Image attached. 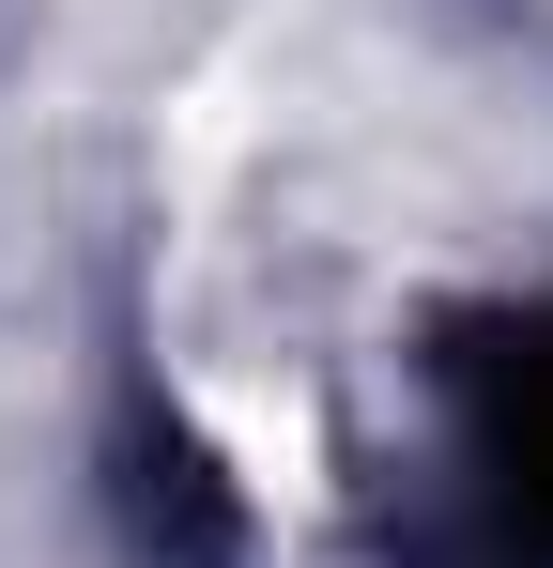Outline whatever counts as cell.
I'll list each match as a JSON object with an SVG mask.
<instances>
[{"label":"cell","instance_id":"6da1fadb","mask_svg":"<svg viewBox=\"0 0 553 568\" xmlns=\"http://www.w3.org/2000/svg\"><path fill=\"white\" fill-rule=\"evenodd\" d=\"M400 568H553V292L476 307L431 354V491Z\"/></svg>","mask_w":553,"mask_h":568}]
</instances>
